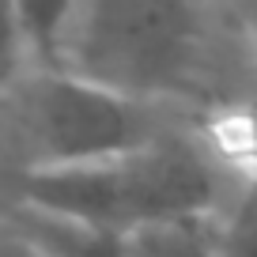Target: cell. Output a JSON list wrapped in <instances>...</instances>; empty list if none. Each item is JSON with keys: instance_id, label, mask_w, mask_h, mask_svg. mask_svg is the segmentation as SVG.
<instances>
[{"instance_id": "cell-6", "label": "cell", "mask_w": 257, "mask_h": 257, "mask_svg": "<svg viewBox=\"0 0 257 257\" xmlns=\"http://www.w3.org/2000/svg\"><path fill=\"white\" fill-rule=\"evenodd\" d=\"M216 257H257V201L242 204L227 227H216Z\"/></svg>"}, {"instance_id": "cell-8", "label": "cell", "mask_w": 257, "mask_h": 257, "mask_svg": "<svg viewBox=\"0 0 257 257\" xmlns=\"http://www.w3.org/2000/svg\"><path fill=\"white\" fill-rule=\"evenodd\" d=\"M0 257H46L34 242H27L23 234H16V231H0Z\"/></svg>"}, {"instance_id": "cell-1", "label": "cell", "mask_w": 257, "mask_h": 257, "mask_svg": "<svg viewBox=\"0 0 257 257\" xmlns=\"http://www.w3.org/2000/svg\"><path fill=\"white\" fill-rule=\"evenodd\" d=\"M57 68L137 102L204 98V12L197 0H76Z\"/></svg>"}, {"instance_id": "cell-5", "label": "cell", "mask_w": 257, "mask_h": 257, "mask_svg": "<svg viewBox=\"0 0 257 257\" xmlns=\"http://www.w3.org/2000/svg\"><path fill=\"white\" fill-rule=\"evenodd\" d=\"M125 257H216V223L208 212L137 223L125 231Z\"/></svg>"}, {"instance_id": "cell-7", "label": "cell", "mask_w": 257, "mask_h": 257, "mask_svg": "<svg viewBox=\"0 0 257 257\" xmlns=\"http://www.w3.org/2000/svg\"><path fill=\"white\" fill-rule=\"evenodd\" d=\"M23 57H27V46H23V34H19L16 8H12V0H0V91L12 87Z\"/></svg>"}, {"instance_id": "cell-9", "label": "cell", "mask_w": 257, "mask_h": 257, "mask_svg": "<svg viewBox=\"0 0 257 257\" xmlns=\"http://www.w3.org/2000/svg\"><path fill=\"white\" fill-rule=\"evenodd\" d=\"M242 19H246L249 34H253V46H257V0H242Z\"/></svg>"}, {"instance_id": "cell-3", "label": "cell", "mask_w": 257, "mask_h": 257, "mask_svg": "<svg viewBox=\"0 0 257 257\" xmlns=\"http://www.w3.org/2000/svg\"><path fill=\"white\" fill-rule=\"evenodd\" d=\"M148 102L125 98L61 68H42L23 91L27 167H68L121 155L152 140Z\"/></svg>"}, {"instance_id": "cell-2", "label": "cell", "mask_w": 257, "mask_h": 257, "mask_svg": "<svg viewBox=\"0 0 257 257\" xmlns=\"http://www.w3.org/2000/svg\"><path fill=\"white\" fill-rule=\"evenodd\" d=\"M16 193L23 204L125 234L148 219L212 212L219 197V174L197 144L155 133L140 148L106 159L23 167Z\"/></svg>"}, {"instance_id": "cell-4", "label": "cell", "mask_w": 257, "mask_h": 257, "mask_svg": "<svg viewBox=\"0 0 257 257\" xmlns=\"http://www.w3.org/2000/svg\"><path fill=\"white\" fill-rule=\"evenodd\" d=\"M4 227L34 242L46 257H125V234L23 201L4 208Z\"/></svg>"}]
</instances>
